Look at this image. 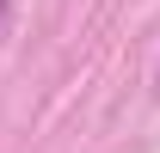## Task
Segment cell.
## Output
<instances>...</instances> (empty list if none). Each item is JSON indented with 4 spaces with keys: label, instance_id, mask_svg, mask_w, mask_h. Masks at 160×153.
Returning <instances> with one entry per match:
<instances>
[{
    "label": "cell",
    "instance_id": "6da1fadb",
    "mask_svg": "<svg viewBox=\"0 0 160 153\" xmlns=\"http://www.w3.org/2000/svg\"><path fill=\"white\" fill-rule=\"evenodd\" d=\"M6 6H12V0H0V25H6Z\"/></svg>",
    "mask_w": 160,
    "mask_h": 153
}]
</instances>
